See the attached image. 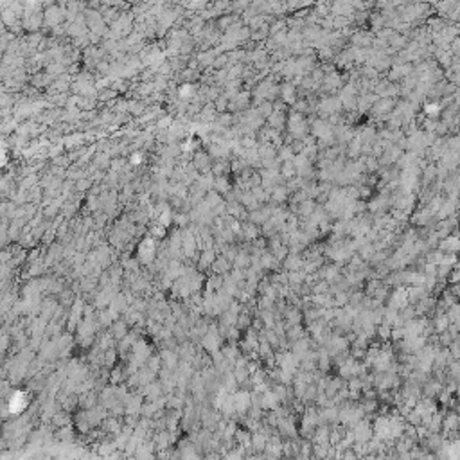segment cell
<instances>
[{
	"instance_id": "1",
	"label": "cell",
	"mask_w": 460,
	"mask_h": 460,
	"mask_svg": "<svg viewBox=\"0 0 460 460\" xmlns=\"http://www.w3.org/2000/svg\"><path fill=\"white\" fill-rule=\"evenodd\" d=\"M67 18V9L58 4H49L43 9V23L45 25L56 27Z\"/></svg>"
}]
</instances>
